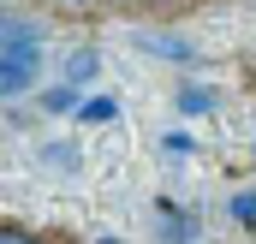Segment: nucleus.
<instances>
[{
  "label": "nucleus",
  "mask_w": 256,
  "mask_h": 244,
  "mask_svg": "<svg viewBox=\"0 0 256 244\" xmlns=\"http://www.w3.org/2000/svg\"><path fill=\"white\" fill-rule=\"evenodd\" d=\"M42 54H48L42 30H36L24 12H6V18H0V96H6V102H18V96L36 84Z\"/></svg>",
  "instance_id": "1"
},
{
  "label": "nucleus",
  "mask_w": 256,
  "mask_h": 244,
  "mask_svg": "<svg viewBox=\"0 0 256 244\" xmlns=\"http://www.w3.org/2000/svg\"><path fill=\"white\" fill-rule=\"evenodd\" d=\"M131 42H137L143 54H161V60H173V66H191V60H196V48H191V42H185V36H167V30H137Z\"/></svg>",
  "instance_id": "2"
},
{
  "label": "nucleus",
  "mask_w": 256,
  "mask_h": 244,
  "mask_svg": "<svg viewBox=\"0 0 256 244\" xmlns=\"http://www.w3.org/2000/svg\"><path fill=\"white\" fill-rule=\"evenodd\" d=\"M114 114H120L114 96H84V102H78V120H84V125H108Z\"/></svg>",
  "instance_id": "3"
},
{
  "label": "nucleus",
  "mask_w": 256,
  "mask_h": 244,
  "mask_svg": "<svg viewBox=\"0 0 256 244\" xmlns=\"http://www.w3.org/2000/svg\"><path fill=\"white\" fill-rule=\"evenodd\" d=\"M96 66H102L96 48H78V54L66 60V84H72V90H78V84H90V78H96Z\"/></svg>",
  "instance_id": "4"
},
{
  "label": "nucleus",
  "mask_w": 256,
  "mask_h": 244,
  "mask_svg": "<svg viewBox=\"0 0 256 244\" xmlns=\"http://www.w3.org/2000/svg\"><path fill=\"white\" fill-rule=\"evenodd\" d=\"M208 108H214V96H208V90H191V84L179 90V114H208Z\"/></svg>",
  "instance_id": "5"
},
{
  "label": "nucleus",
  "mask_w": 256,
  "mask_h": 244,
  "mask_svg": "<svg viewBox=\"0 0 256 244\" xmlns=\"http://www.w3.org/2000/svg\"><path fill=\"white\" fill-rule=\"evenodd\" d=\"M42 108H48V114H78V108H72V84H54V90L42 96Z\"/></svg>",
  "instance_id": "6"
},
{
  "label": "nucleus",
  "mask_w": 256,
  "mask_h": 244,
  "mask_svg": "<svg viewBox=\"0 0 256 244\" xmlns=\"http://www.w3.org/2000/svg\"><path fill=\"white\" fill-rule=\"evenodd\" d=\"M232 220L256 226V190H238V196H232Z\"/></svg>",
  "instance_id": "7"
},
{
  "label": "nucleus",
  "mask_w": 256,
  "mask_h": 244,
  "mask_svg": "<svg viewBox=\"0 0 256 244\" xmlns=\"http://www.w3.org/2000/svg\"><path fill=\"white\" fill-rule=\"evenodd\" d=\"M0 244H42V238H36V232H24V226H12V220H6V226H0Z\"/></svg>",
  "instance_id": "8"
},
{
  "label": "nucleus",
  "mask_w": 256,
  "mask_h": 244,
  "mask_svg": "<svg viewBox=\"0 0 256 244\" xmlns=\"http://www.w3.org/2000/svg\"><path fill=\"white\" fill-rule=\"evenodd\" d=\"M54 6H90V0H54Z\"/></svg>",
  "instance_id": "9"
}]
</instances>
